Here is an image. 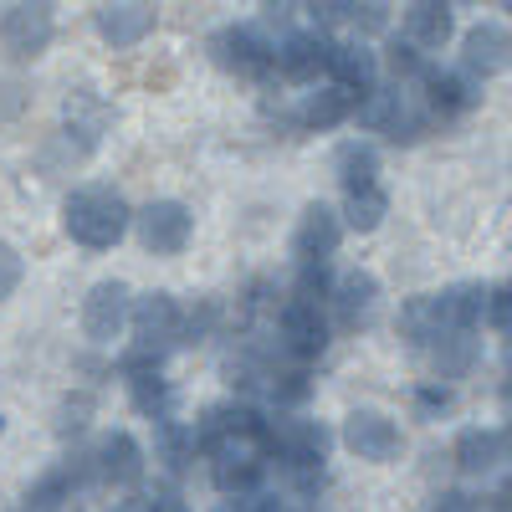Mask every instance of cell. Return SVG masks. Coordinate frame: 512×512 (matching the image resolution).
Returning <instances> with one entry per match:
<instances>
[{"label": "cell", "instance_id": "74e56055", "mask_svg": "<svg viewBox=\"0 0 512 512\" xmlns=\"http://www.w3.org/2000/svg\"><path fill=\"white\" fill-rule=\"evenodd\" d=\"M26 108V88L21 82H0V118H16Z\"/></svg>", "mask_w": 512, "mask_h": 512}, {"label": "cell", "instance_id": "cb8c5ba5", "mask_svg": "<svg viewBox=\"0 0 512 512\" xmlns=\"http://www.w3.org/2000/svg\"><path fill=\"white\" fill-rule=\"evenodd\" d=\"M333 175H338V185H344V195L374 190V185H379V149L364 144V139L338 144V154H333Z\"/></svg>", "mask_w": 512, "mask_h": 512}, {"label": "cell", "instance_id": "d4e9b609", "mask_svg": "<svg viewBox=\"0 0 512 512\" xmlns=\"http://www.w3.org/2000/svg\"><path fill=\"white\" fill-rule=\"evenodd\" d=\"M349 118H354V98L344 88H318L297 108V128H308V134H323V128H338Z\"/></svg>", "mask_w": 512, "mask_h": 512}, {"label": "cell", "instance_id": "8fae6325", "mask_svg": "<svg viewBox=\"0 0 512 512\" xmlns=\"http://www.w3.org/2000/svg\"><path fill=\"white\" fill-rule=\"evenodd\" d=\"M128 313H134V297H128L123 282H98L88 287V297H82V333L93 338V344H113V338L123 333Z\"/></svg>", "mask_w": 512, "mask_h": 512}, {"label": "cell", "instance_id": "2e32d148", "mask_svg": "<svg viewBox=\"0 0 512 512\" xmlns=\"http://www.w3.org/2000/svg\"><path fill=\"white\" fill-rule=\"evenodd\" d=\"M93 472H98L103 482H113V487H134V482L144 477V446L128 436V431L103 436L98 451H93Z\"/></svg>", "mask_w": 512, "mask_h": 512}, {"label": "cell", "instance_id": "9a60e30c", "mask_svg": "<svg viewBox=\"0 0 512 512\" xmlns=\"http://www.w3.org/2000/svg\"><path fill=\"white\" fill-rule=\"evenodd\" d=\"M333 313H338V328H369L374 308H379V277L374 272H344L333 282Z\"/></svg>", "mask_w": 512, "mask_h": 512}, {"label": "cell", "instance_id": "44dd1931", "mask_svg": "<svg viewBox=\"0 0 512 512\" xmlns=\"http://www.w3.org/2000/svg\"><path fill=\"white\" fill-rule=\"evenodd\" d=\"M451 456H456V466L466 477H482L507 456V441H502V431H487V425H466V431L456 436V446H451Z\"/></svg>", "mask_w": 512, "mask_h": 512}, {"label": "cell", "instance_id": "e575fe53", "mask_svg": "<svg viewBox=\"0 0 512 512\" xmlns=\"http://www.w3.org/2000/svg\"><path fill=\"white\" fill-rule=\"evenodd\" d=\"M21 272H26V262H21V251L11 246V241H0V303L21 287Z\"/></svg>", "mask_w": 512, "mask_h": 512}, {"label": "cell", "instance_id": "ac0fdd59", "mask_svg": "<svg viewBox=\"0 0 512 512\" xmlns=\"http://www.w3.org/2000/svg\"><path fill=\"white\" fill-rule=\"evenodd\" d=\"M451 31H456V11L446 6V0H415V6H405V41L415 52L446 47Z\"/></svg>", "mask_w": 512, "mask_h": 512}, {"label": "cell", "instance_id": "ab89813d", "mask_svg": "<svg viewBox=\"0 0 512 512\" xmlns=\"http://www.w3.org/2000/svg\"><path fill=\"white\" fill-rule=\"evenodd\" d=\"M144 512H190V507H185V502H180L175 492H164V497H154V502H149Z\"/></svg>", "mask_w": 512, "mask_h": 512}, {"label": "cell", "instance_id": "83f0119b", "mask_svg": "<svg viewBox=\"0 0 512 512\" xmlns=\"http://www.w3.org/2000/svg\"><path fill=\"white\" fill-rule=\"evenodd\" d=\"M154 446H159V461L169 466V472H185V466L195 461V451H200L195 446V425H180V420H164Z\"/></svg>", "mask_w": 512, "mask_h": 512}, {"label": "cell", "instance_id": "e0dca14e", "mask_svg": "<svg viewBox=\"0 0 512 512\" xmlns=\"http://www.w3.org/2000/svg\"><path fill=\"white\" fill-rule=\"evenodd\" d=\"M431 297H436V318H441L446 338L451 333H472L487 318V287L482 282H456V287L431 292Z\"/></svg>", "mask_w": 512, "mask_h": 512}, {"label": "cell", "instance_id": "ee69618b", "mask_svg": "<svg viewBox=\"0 0 512 512\" xmlns=\"http://www.w3.org/2000/svg\"><path fill=\"white\" fill-rule=\"evenodd\" d=\"M308 512H318V507H308Z\"/></svg>", "mask_w": 512, "mask_h": 512}, {"label": "cell", "instance_id": "60d3db41", "mask_svg": "<svg viewBox=\"0 0 512 512\" xmlns=\"http://www.w3.org/2000/svg\"><path fill=\"white\" fill-rule=\"evenodd\" d=\"M497 512H512V477H507L502 492H497Z\"/></svg>", "mask_w": 512, "mask_h": 512}, {"label": "cell", "instance_id": "d6a6232c", "mask_svg": "<svg viewBox=\"0 0 512 512\" xmlns=\"http://www.w3.org/2000/svg\"><path fill=\"white\" fill-rule=\"evenodd\" d=\"M487 323H492L497 333H507V338H512V282L487 287Z\"/></svg>", "mask_w": 512, "mask_h": 512}, {"label": "cell", "instance_id": "b9f144b4", "mask_svg": "<svg viewBox=\"0 0 512 512\" xmlns=\"http://www.w3.org/2000/svg\"><path fill=\"white\" fill-rule=\"evenodd\" d=\"M221 512H246V497H236V502H226Z\"/></svg>", "mask_w": 512, "mask_h": 512}, {"label": "cell", "instance_id": "ba28073f", "mask_svg": "<svg viewBox=\"0 0 512 512\" xmlns=\"http://www.w3.org/2000/svg\"><path fill=\"white\" fill-rule=\"evenodd\" d=\"M338 241H344V216H338L333 205H323V200L303 205V216H297V231H292V256H297V267H318V262H328V256L338 251Z\"/></svg>", "mask_w": 512, "mask_h": 512}, {"label": "cell", "instance_id": "484cf974", "mask_svg": "<svg viewBox=\"0 0 512 512\" xmlns=\"http://www.w3.org/2000/svg\"><path fill=\"white\" fill-rule=\"evenodd\" d=\"M128 400H134L139 415L149 420H169V410H175V384H169L159 369H144V374H128Z\"/></svg>", "mask_w": 512, "mask_h": 512}, {"label": "cell", "instance_id": "836d02e7", "mask_svg": "<svg viewBox=\"0 0 512 512\" xmlns=\"http://www.w3.org/2000/svg\"><path fill=\"white\" fill-rule=\"evenodd\" d=\"M451 400H456V395H451V384H436V379H431V384H420V390H415V415L436 420V415L451 410Z\"/></svg>", "mask_w": 512, "mask_h": 512}, {"label": "cell", "instance_id": "6da1fadb", "mask_svg": "<svg viewBox=\"0 0 512 512\" xmlns=\"http://www.w3.org/2000/svg\"><path fill=\"white\" fill-rule=\"evenodd\" d=\"M62 226L82 251H108L123 241V231L134 226V210L128 200L108 185H77L62 205Z\"/></svg>", "mask_w": 512, "mask_h": 512}, {"label": "cell", "instance_id": "4dcf8cb0", "mask_svg": "<svg viewBox=\"0 0 512 512\" xmlns=\"http://www.w3.org/2000/svg\"><path fill=\"white\" fill-rule=\"evenodd\" d=\"M292 297H297V303H313V308H323L328 297H333V272H328V262H318V267H297Z\"/></svg>", "mask_w": 512, "mask_h": 512}, {"label": "cell", "instance_id": "7a4b0ae2", "mask_svg": "<svg viewBox=\"0 0 512 512\" xmlns=\"http://www.w3.org/2000/svg\"><path fill=\"white\" fill-rule=\"evenodd\" d=\"M328 446H333V436L323 420H267V436H262V451H272L303 492L323 487Z\"/></svg>", "mask_w": 512, "mask_h": 512}, {"label": "cell", "instance_id": "f35d334b", "mask_svg": "<svg viewBox=\"0 0 512 512\" xmlns=\"http://www.w3.org/2000/svg\"><path fill=\"white\" fill-rule=\"evenodd\" d=\"M436 512H482V507L466 497V492H446V497L436 502Z\"/></svg>", "mask_w": 512, "mask_h": 512}, {"label": "cell", "instance_id": "1f68e13d", "mask_svg": "<svg viewBox=\"0 0 512 512\" xmlns=\"http://www.w3.org/2000/svg\"><path fill=\"white\" fill-rule=\"evenodd\" d=\"M267 390H272V400H277V405H303V400L313 395V379H308V369H303V364H297V369H287V374H272Z\"/></svg>", "mask_w": 512, "mask_h": 512}, {"label": "cell", "instance_id": "52a82bcc", "mask_svg": "<svg viewBox=\"0 0 512 512\" xmlns=\"http://www.w3.org/2000/svg\"><path fill=\"white\" fill-rule=\"evenodd\" d=\"M210 57H216L221 72H236V77H262L277 62L272 41L256 26H221L216 36H210Z\"/></svg>", "mask_w": 512, "mask_h": 512}, {"label": "cell", "instance_id": "9c48e42d", "mask_svg": "<svg viewBox=\"0 0 512 512\" xmlns=\"http://www.w3.org/2000/svg\"><path fill=\"white\" fill-rule=\"evenodd\" d=\"M344 446L359 461H395L405 451V436H400V420H390L384 410H349Z\"/></svg>", "mask_w": 512, "mask_h": 512}, {"label": "cell", "instance_id": "603a6c76", "mask_svg": "<svg viewBox=\"0 0 512 512\" xmlns=\"http://www.w3.org/2000/svg\"><path fill=\"white\" fill-rule=\"evenodd\" d=\"M98 31L113 47H139V41L154 31V6H139V0H123V6H103L98 11Z\"/></svg>", "mask_w": 512, "mask_h": 512}, {"label": "cell", "instance_id": "8992f818", "mask_svg": "<svg viewBox=\"0 0 512 512\" xmlns=\"http://www.w3.org/2000/svg\"><path fill=\"white\" fill-rule=\"evenodd\" d=\"M134 226H139L144 251H154V256H180V251L190 246L195 216H190L180 200H149L139 216H134Z\"/></svg>", "mask_w": 512, "mask_h": 512}, {"label": "cell", "instance_id": "7402d4cb", "mask_svg": "<svg viewBox=\"0 0 512 512\" xmlns=\"http://www.w3.org/2000/svg\"><path fill=\"white\" fill-rule=\"evenodd\" d=\"M62 118H67V128L77 134V144L93 149V144L103 139V128L113 123V108H108L93 88H72V98L62 103Z\"/></svg>", "mask_w": 512, "mask_h": 512}, {"label": "cell", "instance_id": "30bf717a", "mask_svg": "<svg viewBox=\"0 0 512 512\" xmlns=\"http://www.w3.org/2000/svg\"><path fill=\"white\" fill-rule=\"evenodd\" d=\"M210 477H216V487L226 497H256V487H262V477H267V451L251 446V441L210 451Z\"/></svg>", "mask_w": 512, "mask_h": 512}, {"label": "cell", "instance_id": "277c9868", "mask_svg": "<svg viewBox=\"0 0 512 512\" xmlns=\"http://www.w3.org/2000/svg\"><path fill=\"white\" fill-rule=\"evenodd\" d=\"M354 118L369 128V134H384L390 144H415V139L425 134V113H415L400 88H374V93L354 108Z\"/></svg>", "mask_w": 512, "mask_h": 512}, {"label": "cell", "instance_id": "4316f807", "mask_svg": "<svg viewBox=\"0 0 512 512\" xmlns=\"http://www.w3.org/2000/svg\"><path fill=\"white\" fill-rule=\"evenodd\" d=\"M425 359H431V369L441 379H461L466 369L477 364V344H472V333H456V338H441L436 349H425ZM436 379V384H441Z\"/></svg>", "mask_w": 512, "mask_h": 512}, {"label": "cell", "instance_id": "d590c367", "mask_svg": "<svg viewBox=\"0 0 512 512\" xmlns=\"http://www.w3.org/2000/svg\"><path fill=\"white\" fill-rule=\"evenodd\" d=\"M88 415H93V400H88V395L62 400V410H57V436H77L82 425H88Z\"/></svg>", "mask_w": 512, "mask_h": 512}, {"label": "cell", "instance_id": "5b68a950", "mask_svg": "<svg viewBox=\"0 0 512 512\" xmlns=\"http://www.w3.org/2000/svg\"><path fill=\"white\" fill-rule=\"evenodd\" d=\"M52 31H57L52 6H6V16H0V52L11 62H36L52 47Z\"/></svg>", "mask_w": 512, "mask_h": 512}, {"label": "cell", "instance_id": "ffe728a7", "mask_svg": "<svg viewBox=\"0 0 512 512\" xmlns=\"http://www.w3.org/2000/svg\"><path fill=\"white\" fill-rule=\"evenodd\" d=\"M425 98H431V113L441 118H461L482 103V88L466 72H431L425 77Z\"/></svg>", "mask_w": 512, "mask_h": 512}, {"label": "cell", "instance_id": "5bb4252c", "mask_svg": "<svg viewBox=\"0 0 512 512\" xmlns=\"http://www.w3.org/2000/svg\"><path fill=\"white\" fill-rule=\"evenodd\" d=\"M272 57H277L282 77H292V82H313L318 72H328L333 41H328L323 31H292V36L282 41V47H277Z\"/></svg>", "mask_w": 512, "mask_h": 512}, {"label": "cell", "instance_id": "d6986e66", "mask_svg": "<svg viewBox=\"0 0 512 512\" xmlns=\"http://www.w3.org/2000/svg\"><path fill=\"white\" fill-rule=\"evenodd\" d=\"M328 72H333V88H344L349 98H354V93H374V82H379V57L364 47V41H333Z\"/></svg>", "mask_w": 512, "mask_h": 512}, {"label": "cell", "instance_id": "8d00e7d4", "mask_svg": "<svg viewBox=\"0 0 512 512\" xmlns=\"http://www.w3.org/2000/svg\"><path fill=\"white\" fill-rule=\"evenodd\" d=\"M384 67H390L395 77H415V72H420V52L410 47V41H400V36H395L390 47H384Z\"/></svg>", "mask_w": 512, "mask_h": 512}, {"label": "cell", "instance_id": "3957f363", "mask_svg": "<svg viewBox=\"0 0 512 512\" xmlns=\"http://www.w3.org/2000/svg\"><path fill=\"white\" fill-rule=\"evenodd\" d=\"M262 436H267V415L251 410V405H241V400L210 405V410L195 420V446H200V451H221V446H236V441L262 446Z\"/></svg>", "mask_w": 512, "mask_h": 512}, {"label": "cell", "instance_id": "7c38bea8", "mask_svg": "<svg viewBox=\"0 0 512 512\" xmlns=\"http://www.w3.org/2000/svg\"><path fill=\"white\" fill-rule=\"evenodd\" d=\"M277 333H282V349H287L297 364H308V359H318V354L328 349V318H323V308L297 303V297H287V303H282Z\"/></svg>", "mask_w": 512, "mask_h": 512}, {"label": "cell", "instance_id": "f546056e", "mask_svg": "<svg viewBox=\"0 0 512 512\" xmlns=\"http://www.w3.org/2000/svg\"><path fill=\"white\" fill-rule=\"evenodd\" d=\"M72 487H77V472H72V466H57V472H47V477L31 487V507L36 512H57L72 497Z\"/></svg>", "mask_w": 512, "mask_h": 512}, {"label": "cell", "instance_id": "7bdbcfd3", "mask_svg": "<svg viewBox=\"0 0 512 512\" xmlns=\"http://www.w3.org/2000/svg\"><path fill=\"white\" fill-rule=\"evenodd\" d=\"M0 431H6V420H0Z\"/></svg>", "mask_w": 512, "mask_h": 512}, {"label": "cell", "instance_id": "f1b7e54d", "mask_svg": "<svg viewBox=\"0 0 512 512\" xmlns=\"http://www.w3.org/2000/svg\"><path fill=\"white\" fill-rule=\"evenodd\" d=\"M384 216H390V195H384L379 185L344 200V231H379Z\"/></svg>", "mask_w": 512, "mask_h": 512}, {"label": "cell", "instance_id": "4fadbf2b", "mask_svg": "<svg viewBox=\"0 0 512 512\" xmlns=\"http://www.w3.org/2000/svg\"><path fill=\"white\" fill-rule=\"evenodd\" d=\"M512 67V36H507V26H497V21H482V26H472L461 36V72L466 77H497V72H507Z\"/></svg>", "mask_w": 512, "mask_h": 512}]
</instances>
